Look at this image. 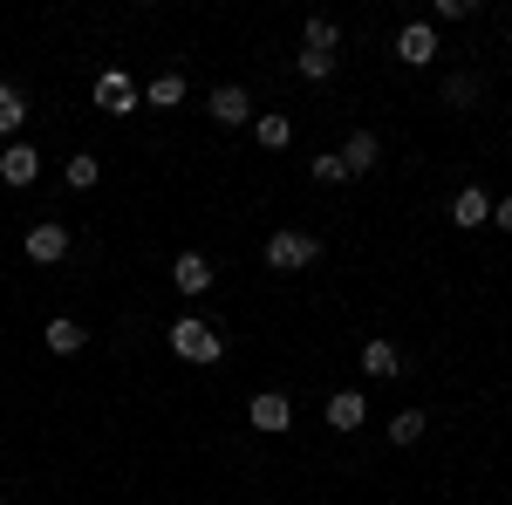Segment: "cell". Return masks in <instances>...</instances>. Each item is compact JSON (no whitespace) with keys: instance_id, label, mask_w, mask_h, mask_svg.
Returning a JSON list of instances; mask_svg holds the SVG:
<instances>
[{"instance_id":"cell-1","label":"cell","mask_w":512,"mask_h":505,"mask_svg":"<svg viewBox=\"0 0 512 505\" xmlns=\"http://www.w3.org/2000/svg\"><path fill=\"white\" fill-rule=\"evenodd\" d=\"M171 349L185 355V362H219V355H226V335H219L212 321L185 314V321H171Z\"/></svg>"},{"instance_id":"cell-2","label":"cell","mask_w":512,"mask_h":505,"mask_svg":"<svg viewBox=\"0 0 512 505\" xmlns=\"http://www.w3.org/2000/svg\"><path fill=\"white\" fill-rule=\"evenodd\" d=\"M315 260H321V239L315 233H294V226H287V233L267 239V267H274V273H301V267H315Z\"/></svg>"},{"instance_id":"cell-3","label":"cell","mask_w":512,"mask_h":505,"mask_svg":"<svg viewBox=\"0 0 512 505\" xmlns=\"http://www.w3.org/2000/svg\"><path fill=\"white\" fill-rule=\"evenodd\" d=\"M96 110H110V117H130V110H137V82L123 76V69H103V76H96Z\"/></svg>"},{"instance_id":"cell-4","label":"cell","mask_w":512,"mask_h":505,"mask_svg":"<svg viewBox=\"0 0 512 505\" xmlns=\"http://www.w3.org/2000/svg\"><path fill=\"white\" fill-rule=\"evenodd\" d=\"M62 253H69V226H62V219H41V226H28V260H35V267H55Z\"/></svg>"},{"instance_id":"cell-5","label":"cell","mask_w":512,"mask_h":505,"mask_svg":"<svg viewBox=\"0 0 512 505\" xmlns=\"http://www.w3.org/2000/svg\"><path fill=\"white\" fill-rule=\"evenodd\" d=\"M396 62H410V69L437 62V28H431V21H410V28L396 35Z\"/></svg>"},{"instance_id":"cell-6","label":"cell","mask_w":512,"mask_h":505,"mask_svg":"<svg viewBox=\"0 0 512 505\" xmlns=\"http://www.w3.org/2000/svg\"><path fill=\"white\" fill-rule=\"evenodd\" d=\"M246 417H253V430H267V437H280V430L294 424V403H287V396H280V389H260V396H253V410H246Z\"/></svg>"},{"instance_id":"cell-7","label":"cell","mask_w":512,"mask_h":505,"mask_svg":"<svg viewBox=\"0 0 512 505\" xmlns=\"http://www.w3.org/2000/svg\"><path fill=\"white\" fill-rule=\"evenodd\" d=\"M0 178H7L14 192L35 185V178H41V151H35V144H7V151H0Z\"/></svg>"},{"instance_id":"cell-8","label":"cell","mask_w":512,"mask_h":505,"mask_svg":"<svg viewBox=\"0 0 512 505\" xmlns=\"http://www.w3.org/2000/svg\"><path fill=\"white\" fill-rule=\"evenodd\" d=\"M485 219H492V198L478 192V185H465V192L451 198V226H465V233H472V226H485Z\"/></svg>"},{"instance_id":"cell-9","label":"cell","mask_w":512,"mask_h":505,"mask_svg":"<svg viewBox=\"0 0 512 505\" xmlns=\"http://www.w3.org/2000/svg\"><path fill=\"white\" fill-rule=\"evenodd\" d=\"M362 417H369L362 389H335V396H328V424L335 430H362Z\"/></svg>"},{"instance_id":"cell-10","label":"cell","mask_w":512,"mask_h":505,"mask_svg":"<svg viewBox=\"0 0 512 505\" xmlns=\"http://www.w3.org/2000/svg\"><path fill=\"white\" fill-rule=\"evenodd\" d=\"M171 280H178V294H205V287H212L205 253H178V260H171Z\"/></svg>"},{"instance_id":"cell-11","label":"cell","mask_w":512,"mask_h":505,"mask_svg":"<svg viewBox=\"0 0 512 505\" xmlns=\"http://www.w3.org/2000/svg\"><path fill=\"white\" fill-rule=\"evenodd\" d=\"M41 342H48L55 355H76L82 342H89V328H82V321H69V314H55V321L41 328Z\"/></svg>"},{"instance_id":"cell-12","label":"cell","mask_w":512,"mask_h":505,"mask_svg":"<svg viewBox=\"0 0 512 505\" xmlns=\"http://www.w3.org/2000/svg\"><path fill=\"white\" fill-rule=\"evenodd\" d=\"M212 117H219V123H246V117H253V96H246L239 82H226V89H212Z\"/></svg>"},{"instance_id":"cell-13","label":"cell","mask_w":512,"mask_h":505,"mask_svg":"<svg viewBox=\"0 0 512 505\" xmlns=\"http://www.w3.org/2000/svg\"><path fill=\"white\" fill-rule=\"evenodd\" d=\"M376 157H383V144H376L369 130H349V144H342V164H349V178H355V171H369Z\"/></svg>"},{"instance_id":"cell-14","label":"cell","mask_w":512,"mask_h":505,"mask_svg":"<svg viewBox=\"0 0 512 505\" xmlns=\"http://www.w3.org/2000/svg\"><path fill=\"white\" fill-rule=\"evenodd\" d=\"M253 137H260V144H267V151H287V144H294V123L280 117V110H267V117L253 123Z\"/></svg>"},{"instance_id":"cell-15","label":"cell","mask_w":512,"mask_h":505,"mask_svg":"<svg viewBox=\"0 0 512 505\" xmlns=\"http://www.w3.org/2000/svg\"><path fill=\"white\" fill-rule=\"evenodd\" d=\"M21 117H28V96H21L14 82H0V137H14V130H21Z\"/></svg>"},{"instance_id":"cell-16","label":"cell","mask_w":512,"mask_h":505,"mask_svg":"<svg viewBox=\"0 0 512 505\" xmlns=\"http://www.w3.org/2000/svg\"><path fill=\"white\" fill-rule=\"evenodd\" d=\"M362 369H369V376H396V369H403V355H396L390 342H369V349H362Z\"/></svg>"},{"instance_id":"cell-17","label":"cell","mask_w":512,"mask_h":505,"mask_svg":"<svg viewBox=\"0 0 512 505\" xmlns=\"http://www.w3.org/2000/svg\"><path fill=\"white\" fill-rule=\"evenodd\" d=\"M144 96H151V110H171V103H185V76H158Z\"/></svg>"},{"instance_id":"cell-18","label":"cell","mask_w":512,"mask_h":505,"mask_svg":"<svg viewBox=\"0 0 512 505\" xmlns=\"http://www.w3.org/2000/svg\"><path fill=\"white\" fill-rule=\"evenodd\" d=\"M96 178H103V164H96L89 151H82V157H69V185H76V192H96Z\"/></svg>"},{"instance_id":"cell-19","label":"cell","mask_w":512,"mask_h":505,"mask_svg":"<svg viewBox=\"0 0 512 505\" xmlns=\"http://www.w3.org/2000/svg\"><path fill=\"white\" fill-rule=\"evenodd\" d=\"M308 171H315V185H342V178H349V164H342V151H321L315 164H308Z\"/></svg>"},{"instance_id":"cell-20","label":"cell","mask_w":512,"mask_h":505,"mask_svg":"<svg viewBox=\"0 0 512 505\" xmlns=\"http://www.w3.org/2000/svg\"><path fill=\"white\" fill-rule=\"evenodd\" d=\"M424 437V410H403V417H390V444H417Z\"/></svg>"},{"instance_id":"cell-21","label":"cell","mask_w":512,"mask_h":505,"mask_svg":"<svg viewBox=\"0 0 512 505\" xmlns=\"http://www.w3.org/2000/svg\"><path fill=\"white\" fill-rule=\"evenodd\" d=\"M308 55H335V21H308Z\"/></svg>"},{"instance_id":"cell-22","label":"cell","mask_w":512,"mask_h":505,"mask_svg":"<svg viewBox=\"0 0 512 505\" xmlns=\"http://www.w3.org/2000/svg\"><path fill=\"white\" fill-rule=\"evenodd\" d=\"M301 76H308V82H328V76H335V55H308V48H301Z\"/></svg>"},{"instance_id":"cell-23","label":"cell","mask_w":512,"mask_h":505,"mask_svg":"<svg viewBox=\"0 0 512 505\" xmlns=\"http://www.w3.org/2000/svg\"><path fill=\"white\" fill-rule=\"evenodd\" d=\"M492 226H499V233H512V198H499V205H492Z\"/></svg>"},{"instance_id":"cell-24","label":"cell","mask_w":512,"mask_h":505,"mask_svg":"<svg viewBox=\"0 0 512 505\" xmlns=\"http://www.w3.org/2000/svg\"><path fill=\"white\" fill-rule=\"evenodd\" d=\"M0 505H7V499H0Z\"/></svg>"}]
</instances>
